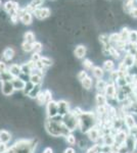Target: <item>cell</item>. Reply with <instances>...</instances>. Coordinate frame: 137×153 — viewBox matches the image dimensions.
Instances as JSON below:
<instances>
[{
  "mask_svg": "<svg viewBox=\"0 0 137 153\" xmlns=\"http://www.w3.org/2000/svg\"><path fill=\"white\" fill-rule=\"evenodd\" d=\"M44 126H45L46 132L52 137L66 138L69 134H71V131L64 125L61 117L59 120H56V117L54 118H47Z\"/></svg>",
  "mask_w": 137,
  "mask_h": 153,
  "instance_id": "obj_1",
  "label": "cell"
},
{
  "mask_svg": "<svg viewBox=\"0 0 137 153\" xmlns=\"http://www.w3.org/2000/svg\"><path fill=\"white\" fill-rule=\"evenodd\" d=\"M96 124V118L93 112L87 111L84 112L78 117V128L81 130L82 133H86L92 128L95 127Z\"/></svg>",
  "mask_w": 137,
  "mask_h": 153,
  "instance_id": "obj_2",
  "label": "cell"
},
{
  "mask_svg": "<svg viewBox=\"0 0 137 153\" xmlns=\"http://www.w3.org/2000/svg\"><path fill=\"white\" fill-rule=\"evenodd\" d=\"M37 144L36 139H19L12 146L16 153H34Z\"/></svg>",
  "mask_w": 137,
  "mask_h": 153,
  "instance_id": "obj_3",
  "label": "cell"
},
{
  "mask_svg": "<svg viewBox=\"0 0 137 153\" xmlns=\"http://www.w3.org/2000/svg\"><path fill=\"white\" fill-rule=\"evenodd\" d=\"M64 125L66 126L68 129L73 132L74 130H76L78 128V117L74 114L72 111H70L69 113H67L64 117H61Z\"/></svg>",
  "mask_w": 137,
  "mask_h": 153,
  "instance_id": "obj_4",
  "label": "cell"
},
{
  "mask_svg": "<svg viewBox=\"0 0 137 153\" xmlns=\"http://www.w3.org/2000/svg\"><path fill=\"white\" fill-rule=\"evenodd\" d=\"M46 114H47V118H54L58 115V113H57L56 101L51 100L46 103Z\"/></svg>",
  "mask_w": 137,
  "mask_h": 153,
  "instance_id": "obj_5",
  "label": "cell"
},
{
  "mask_svg": "<svg viewBox=\"0 0 137 153\" xmlns=\"http://www.w3.org/2000/svg\"><path fill=\"white\" fill-rule=\"evenodd\" d=\"M32 13L35 16V18L38 19H45L46 18H48L51 14V10L48 8V7H38L35 10L32 12Z\"/></svg>",
  "mask_w": 137,
  "mask_h": 153,
  "instance_id": "obj_6",
  "label": "cell"
},
{
  "mask_svg": "<svg viewBox=\"0 0 137 153\" xmlns=\"http://www.w3.org/2000/svg\"><path fill=\"white\" fill-rule=\"evenodd\" d=\"M70 112V105L66 100H59L57 101V113L58 117H63L67 113Z\"/></svg>",
  "mask_w": 137,
  "mask_h": 153,
  "instance_id": "obj_7",
  "label": "cell"
},
{
  "mask_svg": "<svg viewBox=\"0 0 137 153\" xmlns=\"http://www.w3.org/2000/svg\"><path fill=\"white\" fill-rule=\"evenodd\" d=\"M104 93H106V97L109 98V99H116L117 96V88L115 83H109L106 85V90H104Z\"/></svg>",
  "mask_w": 137,
  "mask_h": 153,
  "instance_id": "obj_8",
  "label": "cell"
},
{
  "mask_svg": "<svg viewBox=\"0 0 137 153\" xmlns=\"http://www.w3.org/2000/svg\"><path fill=\"white\" fill-rule=\"evenodd\" d=\"M1 92L4 96H10L13 94L14 88L11 82H4L1 84Z\"/></svg>",
  "mask_w": 137,
  "mask_h": 153,
  "instance_id": "obj_9",
  "label": "cell"
},
{
  "mask_svg": "<svg viewBox=\"0 0 137 153\" xmlns=\"http://www.w3.org/2000/svg\"><path fill=\"white\" fill-rule=\"evenodd\" d=\"M86 134L92 142H97L101 137H103L100 134V131H99V129H97V128H95V127L92 128L91 130H89Z\"/></svg>",
  "mask_w": 137,
  "mask_h": 153,
  "instance_id": "obj_10",
  "label": "cell"
},
{
  "mask_svg": "<svg viewBox=\"0 0 137 153\" xmlns=\"http://www.w3.org/2000/svg\"><path fill=\"white\" fill-rule=\"evenodd\" d=\"M127 138H128V135L126 134L124 131H118L117 134L114 136V139H115V144L117 145H122L124 144L127 141Z\"/></svg>",
  "mask_w": 137,
  "mask_h": 153,
  "instance_id": "obj_11",
  "label": "cell"
},
{
  "mask_svg": "<svg viewBox=\"0 0 137 153\" xmlns=\"http://www.w3.org/2000/svg\"><path fill=\"white\" fill-rule=\"evenodd\" d=\"M3 8L4 10H5L6 12H8L9 14L10 13H13V12H16L17 10H19V4L16 3V2L14 1H7L4 3L3 5Z\"/></svg>",
  "mask_w": 137,
  "mask_h": 153,
  "instance_id": "obj_12",
  "label": "cell"
},
{
  "mask_svg": "<svg viewBox=\"0 0 137 153\" xmlns=\"http://www.w3.org/2000/svg\"><path fill=\"white\" fill-rule=\"evenodd\" d=\"M29 81L34 85H42V81H43V78H42V73H35V71H32L31 75L29 76Z\"/></svg>",
  "mask_w": 137,
  "mask_h": 153,
  "instance_id": "obj_13",
  "label": "cell"
},
{
  "mask_svg": "<svg viewBox=\"0 0 137 153\" xmlns=\"http://www.w3.org/2000/svg\"><path fill=\"white\" fill-rule=\"evenodd\" d=\"M26 82L27 81H24L22 78H14L13 80L11 81L12 86L14 88V91H23L25 89V86H26Z\"/></svg>",
  "mask_w": 137,
  "mask_h": 153,
  "instance_id": "obj_14",
  "label": "cell"
},
{
  "mask_svg": "<svg viewBox=\"0 0 137 153\" xmlns=\"http://www.w3.org/2000/svg\"><path fill=\"white\" fill-rule=\"evenodd\" d=\"M14 55H16L14 49L11 48V47H6L3 50V52H2V57L4 58V60H5V61L11 60V59L14 57Z\"/></svg>",
  "mask_w": 137,
  "mask_h": 153,
  "instance_id": "obj_15",
  "label": "cell"
},
{
  "mask_svg": "<svg viewBox=\"0 0 137 153\" xmlns=\"http://www.w3.org/2000/svg\"><path fill=\"white\" fill-rule=\"evenodd\" d=\"M135 56L132 55L130 53H127L124 57V60H123V63L128 68H133V65H135Z\"/></svg>",
  "mask_w": 137,
  "mask_h": 153,
  "instance_id": "obj_16",
  "label": "cell"
},
{
  "mask_svg": "<svg viewBox=\"0 0 137 153\" xmlns=\"http://www.w3.org/2000/svg\"><path fill=\"white\" fill-rule=\"evenodd\" d=\"M7 70H8V71L14 76V78H19V76L22 75L21 65H16V63H13V65H11L10 66H8V68H7Z\"/></svg>",
  "mask_w": 137,
  "mask_h": 153,
  "instance_id": "obj_17",
  "label": "cell"
},
{
  "mask_svg": "<svg viewBox=\"0 0 137 153\" xmlns=\"http://www.w3.org/2000/svg\"><path fill=\"white\" fill-rule=\"evenodd\" d=\"M86 52H87V49L84 45H78L76 47L74 51V54L77 58L81 59V58H84V56L86 55Z\"/></svg>",
  "mask_w": 137,
  "mask_h": 153,
  "instance_id": "obj_18",
  "label": "cell"
},
{
  "mask_svg": "<svg viewBox=\"0 0 137 153\" xmlns=\"http://www.w3.org/2000/svg\"><path fill=\"white\" fill-rule=\"evenodd\" d=\"M11 140V134L6 130H0V142L8 144Z\"/></svg>",
  "mask_w": 137,
  "mask_h": 153,
  "instance_id": "obj_19",
  "label": "cell"
},
{
  "mask_svg": "<svg viewBox=\"0 0 137 153\" xmlns=\"http://www.w3.org/2000/svg\"><path fill=\"white\" fill-rule=\"evenodd\" d=\"M124 122H125V125H126V127L128 128V130L136 126L135 120H134L133 115H131V114H125V117H124Z\"/></svg>",
  "mask_w": 137,
  "mask_h": 153,
  "instance_id": "obj_20",
  "label": "cell"
},
{
  "mask_svg": "<svg viewBox=\"0 0 137 153\" xmlns=\"http://www.w3.org/2000/svg\"><path fill=\"white\" fill-rule=\"evenodd\" d=\"M13 79H14V76H12L10 73H9L8 70L0 74V82H1V83H4V82H11V81L13 80Z\"/></svg>",
  "mask_w": 137,
  "mask_h": 153,
  "instance_id": "obj_21",
  "label": "cell"
},
{
  "mask_svg": "<svg viewBox=\"0 0 137 153\" xmlns=\"http://www.w3.org/2000/svg\"><path fill=\"white\" fill-rule=\"evenodd\" d=\"M95 101H96L97 106H106V102H108V98H106L103 93H97L96 97H95Z\"/></svg>",
  "mask_w": 137,
  "mask_h": 153,
  "instance_id": "obj_22",
  "label": "cell"
},
{
  "mask_svg": "<svg viewBox=\"0 0 137 153\" xmlns=\"http://www.w3.org/2000/svg\"><path fill=\"white\" fill-rule=\"evenodd\" d=\"M92 74H93V76H95L97 80H101L104 75V71L100 66H94V68H92Z\"/></svg>",
  "mask_w": 137,
  "mask_h": 153,
  "instance_id": "obj_23",
  "label": "cell"
},
{
  "mask_svg": "<svg viewBox=\"0 0 137 153\" xmlns=\"http://www.w3.org/2000/svg\"><path fill=\"white\" fill-rule=\"evenodd\" d=\"M41 86L42 85H34V87L32 88V90L29 92L28 96L30 98H32V99H35V98L37 97V95L39 94V93L41 92Z\"/></svg>",
  "mask_w": 137,
  "mask_h": 153,
  "instance_id": "obj_24",
  "label": "cell"
},
{
  "mask_svg": "<svg viewBox=\"0 0 137 153\" xmlns=\"http://www.w3.org/2000/svg\"><path fill=\"white\" fill-rule=\"evenodd\" d=\"M81 83H82V87L85 89V90H90L92 85H93V81H92V79L89 76H87L84 80H82Z\"/></svg>",
  "mask_w": 137,
  "mask_h": 153,
  "instance_id": "obj_25",
  "label": "cell"
},
{
  "mask_svg": "<svg viewBox=\"0 0 137 153\" xmlns=\"http://www.w3.org/2000/svg\"><path fill=\"white\" fill-rule=\"evenodd\" d=\"M36 41L35 40V34L32 31H28L24 34V42H27V43H34Z\"/></svg>",
  "mask_w": 137,
  "mask_h": 153,
  "instance_id": "obj_26",
  "label": "cell"
},
{
  "mask_svg": "<svg viewBox=\"0 0 137 153\" xmlns=\"http://www.w3.org/2000/svg\"><path fill=\"white\" fill-rule=\"evenodd\" d=\"M108 85V83L103 80H97L96 83V90L98 91V93H103L106 90V87Z\"/></svg>",
  "mask_w": 137,
  "mask_h": 153,
  "instance_id": "obj_27",
  "label": "cell"
},
{
  "mask_svg": "<svg viewBox=\"0 0 137 153\" xmlns=\"http://www.w3.org/2000/svg\"><path fill=\"white\" fill-rule=\"evenodd\" d=\"M114 68H115V63L113 60H106L103 62V71L111 73V71H114Z\"/></svg>",
  "mask_w": 137,
  "mask_h": 153,
  "instance_id": "obj_28",
  "label": "cell"
},
{
  "mask_svg": "<svg viewBox=\"0 0 137 153\" xmlns=\"http://www.w3.org/2000/svg\"><path fill=\"white\" fill-rule=\"evenodd\" d=\"M129 32H130V30L128 28H123L122 29V31L120 32V38L122 41L124 42H127L128 41V37H129Z\"/></svg>",
  "mask_w": 137,
  "mask_h": 153,
  "instance_id": "obj_29",
  "label": "cell"
},
{
  "mask_svg": "<svg viewBox=\"0 0 137 153\" xmlns=\"http://www.w3.org/2000/svg\"><path fill=\"white\" fill-rule=\"evenodd\" d=\"M39 61H40L42 65H43L44 68H48V66H51L52 63H53L52 59L49 58V57H46V56H43V57L41 56V58H40V60H39Z\"/></svg>",
  "mask_w": 137,
  "mask_h": 153,
  "instance_id": "obj_30",
  "label": "cell"
},
{
  "mask_svg": "<svg viewBox=\"0 0 137 153\" xmlns=\"http://www.w3.org/2000/svg\"><path fill=\"white\" fill-rule=\"evenodd\" d=\"M109 43L116 44L117 42H119V41L121 40L120 34H119V33H113V34H111V35H109Z\"/></svg>",
  "mask_w": 137,
  "mask_h": 153,
  "instance_id": "obj_31",
  "label": "cell"
},
{
  "mask_svg": "<svg viewBox=\"0 0 137 153\" xmlns=\"http://www.w3.org/2000/svg\"><path fill=\"white\" fill-rule=\"evenodd\" d=\"M128 41L129 43H132V44H135L137 42V31H132L129 32V37H128Z\"/></svg>",
  "mask_w": 137,
  "mask_h": 153,
  "instance_id": "obj_32",
  "label": "cell"
},
{
  "mask_svg": "<svg viewBox=\"0 0 137 153\" xmlns=\"http://www.w3.org/2000/svg\"><path fill=\"white\" fill-rule=\"evenodd\" d=\"M109 55H112L115 59H118L120 58V51L117 50L116 48L114 47V46L111 45V47L109 48Z\"/></svg>",
  "mask_w": 137,
  "mask_h": 153,
  "instance_id": "obj_33",
  "label": "cell"
},
{
  "mask_svg": "<svg viewBox=\"0 0 137 153\" xmlns=\"http://www.w3.org/2000/svg\"><path fill=\"white\" fill-rule=\"evenodd\" d=\"M37 101V103H38L39 105H44L46 104V100H45V96H44V93L43 91H41L40 93H39L38 95H37V97L35 98Z\"/></svg>",
  "mask_w": 137,
  "mask_h": 153,
  "instance_id": "obj_34",
  "label": "cell"
},
{
  "mask_svg": "<svg viewBox=\"0 0 137 153\" xmlns=\"http://www.w3.org/2000/svg\"><path fill=\"white\" fill-rule=\"evenodd\" d=\"M32 47H33V49H32L33 53H40L41 50H42V44L40 43V42L35 41L34 43L32 44Z\"/></svg>",
  "mask_w": 137,
  "mask_h": 153,
  "instance_id": "obj_35",
  "label": "cell"
},
{
  "mask_svg": "<svg viewBox=\"0 0 137 153\" xmlns=\"http://www.w3.org/2000/svg\"><path fill=\"white\" fill-rule=\"evenodd\" d=\"M83 66H84V68L87 71H92V68H94V65H93V62L90 60V59H84V61H83Z\"/></svg>",
  "mask_w": 137,
  "mask_h": 153,
  "instance_id": "obj_36",
  "label": "cell"
},
{
  "mask_svg": "<svg viewBox=\"0 0 137 153\" xmlns=\"http://www.w3.org/2000/svg\"><path fill=\"white\" fill-rule=\"evenodd\" d=\"M133 6H134V0H126L125 3H124V9L127 12L130 11L133 8Z\"/></svg>",
  "mask_w": 137,
  "mask_h": 153,
  "instance_id": "obj_37",
  "label": "cell"
},
{
  "mask_svg": "<svg viewBox=\"0 0 137 153\" xmlns=\"http://www.w3.org/2000/svg\"><path fill=\"white\" fill-rule=\"evenodd\" d=\"M66 141H67V143H68L69 145L73 146V145L76 144V137H75L73 134H69L66 137Z\"/></svg>",
  "mask_w": 137,
  "mask_h": 153,
  "instance_id": "obj_38",
  "label": "cell"
},
{
  "mask_svg": "<svg viewBox=\"0 0 137 153\" xmlns=\"http://www.w3.org/2000/svg\"><path fill=\"white\" fill-rule=\"evenodd\" d=\"M33 87H34V84H32L31 82H30V81H28V82H26V86H25V89L23 90L24 94L28 96L29 92L32 90V88H33Z\"/></svg>",
  "mask_w": 137,
  "mask_h": 153,
  "instance_id": "obj_39",
  "label": "cell"
},
{
  "mask_svg": "<svg viewBox=\"0 0 137 153\" xmlns=\"http://www.w3.org/2000/svg\"><path fill=\"white\" fill-rule=\"evenodd\" d=\"M32 44L27 43V42H23V44H22V49H23L25 52H31L32 49H33V47H32Z\"/></svg>",
  "mask_w": 137,
  "mask_h": 153,
  "instance_id": "obj_40",
  "label": "cell"
},
{
  "mask_svg": "<svg viewBox=\"0 0 137 153\" xmlns=\"http://www.w3.org/2000/svg\"><path fill=\"white\" fill-rule=\"evenodd\" d=\"M121 75L119 74V71H111V74H109V78H111V80H112V83H115L117 81V79L119 78Z\"/></svg>",
  "mask_w": 137,
  "mask_h": 153,
  "instance_id": "obj_41",
  "label": "cell"
},
{
  "mask_svg": "<svg viewBox=\"0 0 137 153\" xmlns=\"http://www.w3.org/2000/svg\"><path fill=\"white\" fill-rule=\"evenodd\" d=\"M43 93H44V96H45L46 103L52 100V93H51V91H50V90L46 89V90H44V91H43Z\"/></svg>",
  "mask_w": 137,
  "mask_h": 153,
  "instance_id": "obj_42",
  "label": "cell"
},
{
  "mask_svg": "<svg viewBox=\"0 0 137 153\" xmlns=\"http://www.w3.org/2000/svg\"><path fill=\"white\" fill-rule=\"evenodd\" d=\"M99 151H100V146L98 144H95L93 147L89 148L87 153H99Z\"/></svg>",
  "mask_w": 137,
  "mask_h": 153,
  "instance_id": "obj_43",
  "label": "cell"
},
{
  "mask_svg": "<svg viewBox=\"0 0 137 153\" xmlns=\"http://www.w3.org/2000/svg\"><path fill=\"white\" fill-rule=\"evenodd\" d=\"M40 58H41V55H40V53H33L32 54V57H31V60L33 61V62H38L39 60H40Z\"/></svg>",
  "mask_w": 137,
  "mask_h": 153,
  "instance_id": "obj_44",
  "label": "cell"
},
{
  "mask_svg": "<svg viewBox=\"0 0 137 153\" xmlns=\"http://www.w3.org/2000/svg\"><path fill=\"white\" fill-rule=\"evenodd\" d=\"M7 68H8V66H7L5 61H2V60L0 61V74L7 71Z\"/></svg>",
  "mask_w": 137,
  "mask_h": 153,
  "instance_id": "obj_45",
  "label": "cell"
},
{
  "mask_svg": "<svg viewBox=\"0 0 137 153\" xmlns=\"http://www.w3.org/2000/svg\"><path fill=\"white\" fill-rule=\"evenodd\" d=\"M87 76H88V75H87V73H86L85 71H81L80 73L78 74L77 78H78V80H79V81H82V80H84V79H85Z\"/></svg>",
  "mask_w": 137,
  "mask_h": 153,
  "instance_id": "obj_46",
  "label": "cell"
},
{
  "mask_svg": "<svg viewBox=\"0 0 137 153\" xmlns=\"http://www.w3.org/2000/svg\"><path fill=\"white\" fill-rule=\"evenodd\" d=\"M7 148H8V146H7V144H5V143H1L0 142V153H5Z\"/></svg>",
  "mask_w": 137,
  "mask_h": 153,
  "instance_id": "obj_47",
  "label": "cell"
},
{
  "mask_svg": "<svg viewBox=\"0 0 137 153\" xmlns=\"http://www.w3.org/2000/svg\"><path fill=\"white\" fill-rule=\"evenodd\" d=\"M129 14L134 19H137V7H133L130 11H129Z\"/></svg>",
  "mask_w": 137,
  "mask_h": 153,
  "instance_id": "obj_48",
  "label": "cell"
},
{
  "mask_svg": "<svg viewBox=\"0 0 137 153\" xmlns=\"http://www.w3.org/2000/svg\"><path fill=\"white\" fill-rule=\"evenodd\" d=\"M64 153H76V150H75L73 147H68L64 149Z\"/></svg>",
  "mask_w": 137,
  "mask_h": 153,
  "instance_id": "obj_49",
  "label": "cell"
},
{
  "mask_svg": "<svg viewBox=\"0 0 137 153\" xmlns=\"http://www.w3.org/2000/svg\"><path fill=\"white\" fill-rule=\"evenodd\" d=\"M86 145H87V143L84 141V140H81V141L79 142V147H80L81 149H84V148H86Z\"/></svg>",
  "mask_w": 137,
  "mask_h": 153,
  "instance_id": "obj_50",
  "label": "cell"
},
{
  "mask_svg": "<svg viewBox=\"0 0 137 153\" xmlns=\"http://www.w3.org/2000/svg\"><path fill=\"white\" fill-rule=\"evenodd\" d=\"M42 153H53V149H52L51 147H46Z\"/></svg>",
  "mask_w": 137,
  "mask_h": 153,
  "instance_id": "obj_51",
  "label": "cell"
},
{
  "mask_svg": "<svg viewBox=\"0 0 137 153\" xmlns=\"http://www.w3.org/2000/svg\"><path fill=\"white\" fill-rule=\"evenodd\" d=\"M5 153H16V151H14L13 146H10V147L7 148V150H6V152H5Z\"/></svg>",
  "mask_w": 137,
  "mask_h": 153,
  "instance_id": "obj_52",
  "label": "cell"
},
{
  "mask_svg": "<svg viewBox=\"0 0 137 153\" xmlns=\"http://www.w3.org/2000/svg\"><path fill=\"white\" fill-rule=\"evenodd\" d=\"M133 149H134V150H136V151H137V139H136L135 141H134V143H133Z\"/></svg>",
  "mask_w": 137,
  "mask_h": 153,
  "instance_id": "obj_53",
  "label": "cell"
},
{
  "mask_svg": "<svg viewBox=\"0 0 137 153\" xmlns=\"http://www.w3.org/2000/svg\"><path fill=\"white\" fill-rule=\"evenodd\" d=\"M1 4H2V1H1V0H0V6H1Z\"/></svg>",
  "mask_w": 137,
  "mask_h": 153,
  "instance_id": "obj_54",
  "label": "cell"
}]
</instances>
